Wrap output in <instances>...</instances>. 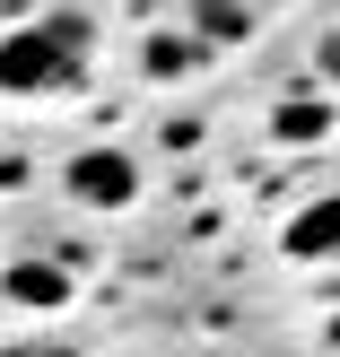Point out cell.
Masks as SVG:
<instances>
[{
    "mask_svg": "<svg viewBox=\"0 0 340 357\" xmlns=\"http://www.w3.org/2000/svg\"><path fill=\"white\" fill-rule=\"evenodd\" d=\"M87 44H96V26H87L79 9H61V17H35V26H17L9 44H0V87H9V96L79 87V70H87Z\"/></svg>",
    "mask_w": 340,
    "mask_h": 357,
    "instance_id": "1",
    "label": "cell"
},
{
    "mask_svg": "<svg viewBox=\"0 0 340 357\" xmlns=\"http://www.w3.org/2000/svg\"><path fill=\"white\" fill-rule=\"evenodd\" d=\"M184 70H201V35H157L149 44V79H184Z\"/></svg>",
    "mask_w": 340,
    "mask_h": 357,
    "instance_id": "5",
    "label": "cell"
},
{
    "mask_svg": "<svg viewBox=\"0 0 340 357\" xmlns=\"http://www.w3.org/2000/svg\"><path fill=\"white\" fill-rule=\"evenodd\" d=\"M271 131H279V139H323V131H332V105H279Z\"/></svg>",
    "mask_w": 340,
    "mask_h": 357,
    "instance_id": "6",
    "label": "cell"
},
{
    "mask_svg": "<svg viewBox=\"0 0 340 357\" xmlns=\"http://www.w3.org/2000/svg\"><path fill=\"white\" fill-rule=\"evenodd\" d=\"M27 357H44V349H27ZM52 357H70V349H52Z\"/></svg>",
    "mask_w": 340,
    "mask_h": 357,
    "instance_id": "8",
    "label": "cell"
},
{
    "mask_svg": "<svg viewBox=\"0 0 340 357\" xmlns=\"http://www.w3.org/2000/svg\"><path fill=\"white\" fill-rule=\"evenodd\" d=\"M0 288H9L17 305H61V296H70V271H61V261H9Z\"/></svg>",
    "mask_w": 340,
    "mask_h": 357,
    "instance_id": "3",
    "label": "cell"
},
{
    "mask_svg": "<svg viewBox=\"0 0 340 357\" xmlns=\"http://www.w3.org/2000/svg\"><path fill=\"white\" fill-rule=\"evenodd\" d=\"M201 35H244V9L236 0H201Z\"/></svg>",
    "mask_w": 340,
    "mask_h": 357,
    "instance_id": "7",
    "label": "cell"
},
{
    "mask_svg": "<svg viewBox=\"0 0 340 357\" xmlns=\"http://www.w3.org/2000/svg\"><path fill=\"white\" fill-rule=\"evenodd\" d=\"M70 192H79L87 209H131L140 201V166L122 149H79L70 157Z\"/></svg>",
    "mask_w": 340,
    "mask_h": 357,
    "instance_id": "2",
    "label": "cell"
},
{
    "mask_svg": "<svg viewBox=\"0 0 340 357\" xmlns=\"http://www.w3.org/2000/svg\"><path fill=\"white\" fill-rule=\"evenodd\" d=\"M340 244V201H314V209H297V227H288V253L297 261H323Z\"/></svg>",
    "mask_w": 340,
    "mask_h": 357,
    "instance_id": "4",
    "label": "cell"
}]
</instances>
